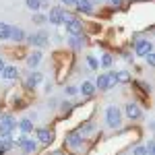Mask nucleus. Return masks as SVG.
<instances>
[{
  "mask_svg": "<svg viewBox=\"0 0 155 155\" xmlns=\"http://www.w3.org/2000/svg\"><path fill=\"white\" fill-rule=\"evenodd\" d=\"M116 85H118V83H116L114 72H101V74L97 77L95 89H99V91H107V89H114Z\"/></svg>",
  "mask_w": 155,
  "mask_h": 155,
  "instance_id": "f257e3e1",
  "label": "nucleus"
},
{
  "mask_svg": "<svg viewBox=\"0 0 155 155\" xmlns=\"http://www.w3.org/2000/svg\"><path fill=\"white\" fill-rule=\"evenodd\" d=\"M106 122H107V126H112V128H118L122 124V114H120V110L116 106H110L106 110Z\"/></svg>",
  "mask_w": 155,
  "mask_h": 155,
  "instance_id": "f03ea898",
  "label": "nucleus"
},
{
  "mask_svg": "<svg viewBox=\"0 0 155 155\" xmlns=\"http://www.w3.org/2000/svg\"><path fill=\"white\" fill-rule=\"evenodd\" d=\"M149 52H153V46H151V41L149 39H139L137 44H134V54L141 58V56H147Z\"/></svg>",
  "mask_w": 155,
  "mask_h": 155,
  "instance_id": "7ed1b4c3",
  "label": "nucleus"
},
{
  "mask_svg": "<svg viewBox=\"0 0 155 155\" xmlns=\"http://www.w3.org/2000/svg\"><path fill=\"white\" fill-rule=\"evenodd\" d=\"M66 31L71 33V35H83V25H81V21L79 19H74L72 17L71 21H66Z\"/></svg>",
  "mask_w": 155,
  "mask_h": 155,
  "instance_id": "20e7f679",
  "label": "nucleus"
},
{
  "mask_svg": "<svg viewBox=\"0 0 155 155\" xmlns=\"http://www.w3.org/2000/svg\"><path fill=\"white\" fill-rule=\"evenodd\" d=\"M124 112H126V116L130 120H139L141 116H143V112H141V107H139V104H134V101H130V104H126V107H124Z\"/></svg>",
  "mask_w": 155,
  "mask_h": 155,
  "instance_id": "39448f33",
  "label": "nucleus"
},
{
  "mask_svg": "<svg viewBox=\"0 0 155 155\" xmlns=\"http://www.w3.org/2000/svg\"><path fill=\"white\" fill-rule=\"evenodd\" d=\"M29 41H31L33 46H37V48H44V46H48V33H46V31H39V33L29 37Z\"/></svg>",
  "mask_w": 155,
  "mask_h": 155,
  "instance_id": "423d86ee",
  "label": "nucleus"
},
{
  "mask_svg": "<svg viewBox=\"0 0 155 155\" xmlns=\"http://www.w3.org/2000/svg\"><path fill=\"white\" fill-rule=\"evenodd\" d=\"M72 6H74L79 12H85V15H89V12L93 11L91 0H74V2H72Z\"/></svg>",
  "mask_w": 155,
  "mask_h": 155,
  "instance_id": "0eeeda50",
  "label": "nucleus"
},
{
  "mask_svg": "<svg viewBox=\"0 0 155 155\" xmlns=\"http://www.w3.org/2000/svg\"><path fill=\"white\" fill-rule=\"evenodd\" d=\"M62 15H64V11H62L60 6H54V8L50 11L48 21H50L52 25H62Z\"/></svg>",
  "mask_w": 155,
  "mask_h": 155,
  "instance_id": "6e6552de",
  "label": "nucleus"
},
{
  "mask_svg": "<svg viewBox=\"0 0 155 155\" xmlns=\"http://www.w3.org/2000/svg\"><path fill=\"white\" fill-rule=\"evenodd\" d=\"M41 79H44V77H41V72H31V74L27 77V81H25V87H27V89H33L35 85L41 83Z\"/></svg>",
  "mask_w": 155,
  "mask_h": 155,
  "instance_id": "1a4fd4ad",
  "label": "nucleus"
},
{
  "mask_svg": "<svg viewBox=\"0 0 155 155\" xmlns=\"http://www.w3.org/2000/svg\"><path fill=\"white\" fill-rule=\"evenodd\" d=\"M19 147L23 149L25 153H33V151H35V143H33V141H29L25 134L21 137V139H19Z\"/></svg>",
  "mask_w": 155,
  "mask_h": 155,
  "instance_id": "9d476101",
  "label": "nucleus"
},
{
  "mask_svg": "<svg viewBox=\"0 0 155 155\" xmlns=\"http://www.w3.org/2000/svg\"><path fill=\"white\" fill-rule=\"evenodd\" d=\"M37 139L41 145H50L52 143V130L48 128H37Z\"/></svg>",
  "mask_w": 155,
  "mask_h": 155,
  "instance_id": "9b49d317",
  "label": "nucleus"
},
{
  "mask_svg": "<svg viewBox=\"0 0 155 155\" xmlns=\"http://www.w3.org/2000/svg\"><path fill=\"white\" fill-rule=\"evenodd\" d=\"M66 143L71 145V147H79V145L83 143V137H81V132H71L68 137H66Z\"/></svg>",
  "mask_w": 155,
  "mask_h": 155,
  "instance_id": "f8f14e48",
  "label": "nucleus"
},
{
  "mask_svg": "<svg viewBox=\"0 0 155 155\" xmlns=\"http://www.w3.org/2000/svg\"><path fill=\"white\" fill-rule=\"evenodd\" d=\"M2 77L8 79V81H15V79H19V71L15 66H4L2 68Z\"/></svg>",
  "mask_w": 155,
  "mask_h": 155,
  "instance_id": "ddd939ff",
  "label": "nucleus"
},
{
  "mask_svg": "<svg viewBox=\"0 0 155 155\" xmlns=\"http://www.w3.org/2000/svg\"><path fill=\"white\" fill-rule=\"evenodd\" d=\"M39 62H41V52H31V54L27 56V64H29L31 68L39 66Z\"/></svg>",
  "mask_w": 155,
  "mask_h": 155,
  "instance_id": "4468645a",
  "label": "nucleus"
},
{
  "mask_svg": "<svg viewBox=\"0 0 155 155\" xmlns=\"http://www.w3.org/2000/svg\"><path fill=\"white\" fill-rule=\"evenodd\" d=\"M81 93H83L85 97H91L93 93H95V83H91V81H85V83L81 85Z\"/></svg>",
  "mask_w": 155,
  "mask_h": 155,
  "instance_id": "2eb2a0df",
  "label": "nucleus"
},
{
  "mask_svg": "<svg viewBox=\"0 0 155 155\" xmlns=\"http://www.w3.org/2000/svg\"><path fill=\"white\" fill-rule=\"evenodd\" d=\"M85 46V35H71V48L81 50Z\"/></svg>",
  "mask_w": 155,
  "mask_h": 155,
  "instance_id": "dca6fc26",
  "label": "nucleus"
},
{
  "mask_svg": "<svg viewBox=\"0 0 155 155\" xmlns=\"http://www.w3.org/2000/svg\"><path fill=\"white\" fill-rule=\"evenodd\" d=\"M11 39H15V41H23L25 39V31L21 29V27H12L11 25Z\"/></svg>",
  "mask_w": 155,
  "mask_h": 155,
  "instance_id": "f3484780",
  "label": "nucleus"
},
{
  "mask_svg": "<svg viewBox=\"0 0 155 155\" xmlns=\"http://www.w3.org/2000/svg\"><path fill=\"white\" fill-rule=\"evenodd\" d=\"M4 39H11V25L0 21V41H4Z\"/></svg>",
  "mask_w": 155,
  "mask_h": 155,
  "instance_id": "a211bd4d",
  "label": "nucleus"
},
{
  "mask_svg": "<svg viewBox=\"0 0 155 155\" xmlns=\"http://www.w3.org/2000/svg\"><path fill=\"white\" fill-rule=\"evenodd\" d=\"M114 77H116V83H128V81H130V74H128L126 71L114 72Z\"/></svg>",
  "mask_w": 155,
  "mask_h": 155,
  "instance_id": "6ab92c4d",
  "label": "nucleus"
},
{
  "mask_svg": "<svg viewBox=\"0 0 155 155\" xmlns=\"http://www.w3.org/2000/svg\"><path fill=\"white\" fill-rule=\"evenodd\" d=\"M19 128H21L23 134H27V132L33 130V124H31V120H23V122H19Z\"/></svg>",
  "mask_w": 155,
  "mask_h": 155,
  "instance_id": "aec40b11",
  "label": "nucleus"
},
{
  "mask_svg": "<svg viewBox=\"0 0 155 155\" xmlns=\"http://www.w3.org/2000/svg\"><path fill=\"white\" fill-rule=\"evenodd\" d=\"M112 62H114V58H112L110 54H104V56H101V66H104V68H110Z\"/></svg>",
  "mask_w": 155,
  "mask_h": 155,
  "instance_id": "412c9836",
  "label": "nucleus"
},
{
  "mask_svg": "<svg viewBox=\"0 0 155 155\" xmlns=\"http://www.w3.org/2000/svg\"><path fill=\"white\" fill-rule=\"evenodd\" d=\"M11 147H12L11 141H6V139H0V155H4V151H6V149H11Z\"/></svg>",
  "mask_w": 155,
  "mask_h": 155,
  "instance_id": "4be33fe9",
  "label": "nucleus"
},
{
  "mask_svg": "<svg viewBox=\"0 0 155 155\" xmlns=\"http://www.w3.org/2000/svg\"><path fill=\"white\" fill-rule=\"evenodd\" d=\"M87 64H89V68H91V71H97V68H99V62H97L93 56H87Z\"/></svg>",
  "mask_w": 155,
  "mask_h": 155,
  "instance_id": "5701e85b",
  "label": "nucleus"
},
{
  "mask_svg": "<svg viewBox=\"0 0 155 155\" xmlns=\"http://www.w3.org/2000/svg\"><path fill=\"white\" fill-rule=\"evenodd\" d=\"M25 2L31 11H39V0H25Z\"/></svg>",
  "mask_w": 155,
  "mask_h": 155,
  "instance_id": "b1692460",
  "label": "nucleus"
},
{
  "mask_svg": "<svg viewBox=\"0 0 155 155\" xmlns=\"http://www.w3.org/2000/svg\"><path fill=\"white\" fill-rule=\"evenodd\" d=\"M46 21H48V19H46L44 15H33V23L35 25H44Z\"/></svg>",
  "mask_w": 155,
  "mask_h": 155,
  "instance_id": "393cba45",
  "label": "nucleus"
},
{
  "mask_svg": "<svg viewBox=\"0 0 155 155\" xmlns=\"http://www.w3.org/2000/svg\"><path fill=\"white\" fill-rule=\"evenodd\" d=\"M132 155H147V149H145L143 145H139V147L132 149Z\"/></svg>",
  "mask_w": 155,
  "mask_h": 155,
  "instance_id": "a878e982",
  "label": "nucleus"
},
{
  "mask_svg": "<svg viewBox=\"0 0 155 155\" xmlns=\"http://www.w3.org/2000/svg\"><path fill=\"white\" fill-rule=\"evenodd\" d=\"M145 58H147V64H149V66H153V64H155V56H153V52H149V54H147Z\"/></svg>",
  "mask_w": 155,
  "mask_h": 155,
  "instance_id": "bb28decb",
  "label": "nucleus"
},
{
  "mask_svg": "<svg viewBox=\"0 0 155 155\" xmlns=\"http://www.w3.org/2000/svg\"><path fill=\"white\" fill-rule=\"evenodd\" d=\"M66 95H77V87L74 85H68L66 87Z\"/></svg>",
  "mask_w": 155,
  "mask_h": 155,
  "instance_id": "cd10ccee",
  "label": "nucleus"
},
{
  "mask_svg": "<svg viewBox=\"0 0 155 155\" xmlns=\"http://www.w3.org/2000/svg\"><path fill=\"white\" fill-rule=\"evenodd\" d=\"M153 153H155V145L149 143V147H147V155H153Z\"/></svg>",
  "mask_w": 155,
  "mask_h": 155,
  "instance_id": "c85d7f7f",
  "label": "nucleus"
},
{
  "mask_svg": "<svg viewBox=\"0 0 155 155\" xmlns=\"http://www.w3.org/2000/svg\"><path fill=\"white\" fill-rule=\"evenodd\" d=\"M112 4H114V6H120V4H122V0H112Z\"/></svg>",
  "mask_w": 155,
  "mask_h": 155,
  "instance_id": "c756f323",
  "label": "nucleus"
},
{
  "mask_svg": "<svg viewBox=\"0 0 155 155\" xmlns=\"http://www.w3.org/2000/svg\"><path fill=\"white\" fill-rule=\"evenodd\" d=\"M62 2H64V4H72L74 0H62Z\"/></svg>",
  "mask_w": 155,
  "mask_h": 155,
  "instance_id": "7c9ffc66",
  "label": "nucleus"
},
{
  "mask_svg": "<svg viewBox=\"0 0 155 155\" xmlns=\"http://www.w3.org/2000/svg\"><path fill=\"white\" fill-rule=\"evenodd\" d=\"M2 68H4V62H2V60H0V72H2Z\"/></svg>",
  "mask_w": 155,
  "mask_h": 155,
  "instance_id": "2f4dec72",
  "label": "nucleus"
}]
</instances>
